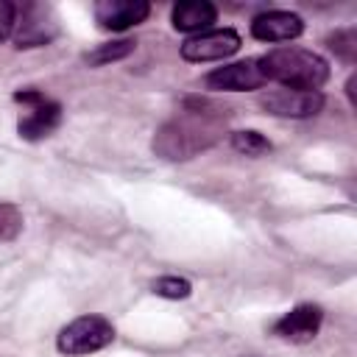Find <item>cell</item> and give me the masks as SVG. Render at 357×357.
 <instances>
[{"label":"cell","instance_id":"obj_12","mask_svg":"<svg viewBox=\"0 0 357 357\" xmlns=\"http://www.w3.org/2000/svg\"><path fill=\"white\" fill-rule=\"evenodd\" d=\"M212 22H218V6L209 0H184L170 8V25L181 33H204L212 28Z\"/></svg>","mask_w":357,"mask_h":357},{"label":"cell","instance_id":"obj_10","mask_svg":"<svg viewBox=\"0 0 357 357\" xmlns=\"http://www.w3.org/2000/svg\"><path fill=\"white\" fill-rule=\"evenodd\" d=\"M324 324V310L318 304H296L290 312H284L273 324V335L287 343H310L318 337Z\"/></svg>","mask_w":357,"mask_h":357},{"label":"cell","instance_id":"obj_16","mask_svg":"<svg viewBox=\"0 0 357 357\" xmlns=\"http://www.w3.org/2000/svg\"><path fill=\"white\" fill-rule=\"evenodd\" d=\"M151 290H153L156 296H162V298L181 301V298H190L192 284H190V279H184V276H159V279L151 284Z\"/></svg>","mask_w":357,"mask_h":357},{"label":"cell","instance_id":"obj_7","mask_svg":"<svg viewBox=\"0 0 357 357\" xmlns=\"http://www.w3.org/2000/svg\"><path fill=\"white\" fill-rule=\"evenodd\" d=\"M259 109H265L273 117H290V120H307L315 117L326 98L324 92H304V89H268L257 98Z\"/></svg>","mask_w":357,"mask_h":357},{"label":"cell","instance_id":"obj_18","mask_svg":"<svg viewBox=\"0 0 357 357\" xmlns=\"http://www.w3.org/2000/svg\"><path fill=\"white\" fill-rule=\"evenodd\" d=\"M14 22H17V6L8 0H0V45L14 36Z\"/></svg>","mask_w":357,"mask_h":357},{"label":"cell","instance_id":"obj_6","mask_svg":"<svg viewBox=\"0 0 357 357\" xmlns=\"http://www.w3.org/2000/svg\"><path fill=\"white\" fill-rule=\"evenodd\" d=\"M240 45H243V39L234 28H209L204 33L187 36L181 42L178 53L184 61L204 64V61H223V59L234 56L240 50Z\"/></svg>","mask_w":357,"mask_h":357},{"label":"cell","instance_id":"obj_5","mask_svg":"<svg viewBox=\"0 0 357 357\" xmlns=\"http://www.w3.org/2000/svg\"><path fill=\"white\" fill-rule=\"evenodd\" d=\"M56 33H59V25L47 6H42V3L17 6V22H14V36H11L17 50L45 47L56 39Z\"/></svg>","mask_w":357,"mask_h":357},{"label":"cell","instance_id":"obj_9","mask_svg":"<svg viewBox=\"0 0 357 357\" xmlns=\"http://www.w3.org/2000/svg\"><path fill=\"white\" fill-rule=\"evenodd\" d=\"M92 11H95V20L103 31L123 33V31L137 28L148 20L151 3H145V0H98Z\"/></svg>","mask_w":357,"mask_h":357},{"label":"cell","instance_id":"obj_13","mask_svg":"<svg viewBox=\"0 0 357 357\" xmlns=\"http://www.w3.org/2000/svg\"><path fill=\"white\" fill-rule=\"evenodd\" d=\"M137 50V42L134 39H117V42H103L98 45L95 50H89L84 56V61L89 67H103V64H112V61H120L126 56H131Z\"/></svg>","mask_w":357,"mask_h":357},{"label":"cell","instance_id":"obj_8","mask_svg":"<svg viewBox=\"0 0 357 357\" xmlns=\"http://www.w3.org/2000/svg\"><path fill=\"white\" fill-rule=\"evenodd\" d=\"M265 84L268 81H265L257 59H243V61L215 67L204 78V86L212 92H254V89H262Z\"/></svg>","mask_w":357,"mask_h":357},{"label":"cell","instance_id":"obj_14","mask_svg":"<svg viewBox=\"0 0 357 357\" xmlns=\"http://www.w3.org/2000/svg\"><path fill=\"white\" fill-rule=\"evenodd\" d=\"M231 148L243 156H265L273 151L271 139L257 131V128H240V131H231Z\"/></svg>","mask_w":357,"mask_h":357},{"label":"cell","instance_id":"obj_1","mask_svg":"<svg viewBox=\"0 0 357 357\" xmlns=\"http://www.w3.org/2000/svg\"><path fill=\"white\" fill-rule=\"evenodd\" d=\"M226 120V109L215 106L212 100L187 98L181 112H176L156 128L151 148L165 162H190L223 139Z\"/></svg>","mask_w":357,"mask_h":357},{"label":"cell","instance_id":"obj_11","mask_svg":"<svg viewBox=\"0 0 357 357\" xmlns=\"http://www.w3.org/2000/svg\"><path fill=\"white\" fill-rule=\"evenodd\" d=\"M304 33V20L296 11H262L251 20V36L257 42H293Z\"/></svg>","mask_w":357,"mask_h":357},{"label":"cell","instance_id":"obj_4","mask_svg":"<svg viewBox=\"0 0 357 357\" xmlns=\"http://www.w3.org/2000/svg\"><path fill=\"white\" fill-rule=\"evenodd\" d=\"M14 100L22 106V114L17 120V134L28 142H39L50 137L61 123V106L50 100L39 89H17Z\"/></svg>","mask_w":357,"mask_h":357},{"label":"cell","instance_id":"obj_17","mask_svg":"<svg viewBox=\"0 0 357 357\" xmlns=\"http://www.w3.org/2000/svg\"><path fill=\"white\" fill-rule=\"evenodd\" d=\"M22 212L8 204V201H0V243H8L14 240L20 231H22Z\"/></svg>","mask_w":357,"mask_h":357},{"label":"cell","instance_id":"obj_15","mask_svg":"<svg viewBox=\"0 0 357 357\" xmlns=\"http://www.w3.org/2000/svg\"><path fill=\"white\" fill-rule=\"evenodd\" d=\"M326 47L346 64L357 61V31L354 28H340L335 33L326 36Z\"/></svg>","mask_w":357,"mask_h":357},{"label":"cell","instance_id":"obj_19","mask_svg":"<svg viewBox=\"0 0 357 357\" xmlns=\"http://www.w3.org/2000/svg\"><path fill=\"white\" fill-rule=\"evenodd\" d=\"M354 81H357L354 75H349V81H346V95H349V103L351 106H357V100H354Z\"/></svg>","mask_w":357,"mask_h":357},{"label":"cell","instance_id":"obj_2","mask_svg":"<svg viewBox=\"0 0 357 357\" xmlns=\"http://www.w3.org/2000/svg\"><path fill=\"white\" fill-rule=\"evenodd\" d=\"M257 61L265 81H273L284 89L321 92V86L329 81V61L307 47H296V45L273 47Z\"/></svg>","mask_w":357,"mask_h":357},{"label":"cell","instance_id":"obj_3","mask_svg":"<svg viewBox=\"0 0 357 357\" xmlns=\"http://www.w3.org/2000/svg\"><path fill=\"white\" fill-rule=\"evenodd\" d=\"M114 340V324L103 315H78L56 335V349L67 357L95 354Z\"/></svg>","mask_w":357,"mask_h":357}]
</instances>
